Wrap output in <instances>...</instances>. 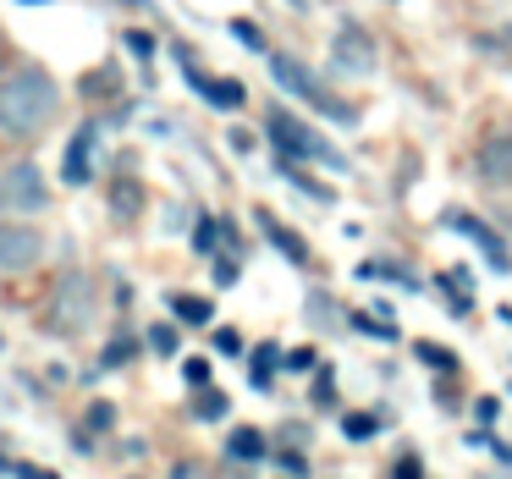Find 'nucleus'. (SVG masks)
<instances>
[{"label":"nucleus","instance_id":"f257e3e1","mask_svg":"<svg viewBox=\"0 0 512 479\" xmlns=\"http://www.w3.org/2000/svg\"><path fill=\"white\" fill-rule=\"evenodd\" d=\"M61 111V89L45 67H17L12 78L0 83V127L17 138L45 133V122H56Z\"/></svg>","mask_w":512,"mask_h":479},{"label":"nucleus","instance_id":"f03ea898","mask_svg":"<svg viewBox=\"0 0 512 479\" xmlns=\"http://www.w3.org/2000/svg\"><path fill=\"white\" fill-rule=\"evenodd\" d=\"M270 78H276L281 89L292 94V100L314 105V111H320V116H331V122H353V116H358L353 105H347V100H336V94L325 89V83L314 78V72L303 67L298 56H270Z\"/></svg>","mask_w":512,"mask_h":479},{"label":"nucleus","instance_id":"7ed1b4c3","mask_svg":"<svg viewBox=\"0 0 512 479\" xmlns=\"http://www.w3.org/2000/svg\"><path fill=\"white\" fill-rule=\"evenodd\" d=\"M89 314H94V281L83 276V270H67V276L56 281V298H50V309H45V325L56 336H78L83 325H89Z\"/></svg>","mask_w":512,"mask_h":479},{"label":"nucleus","instance_id":"20e7f679","mask_svg":"<svg viewBox=\"0 0 512 479\" xmlns=\"http://www.w3.org/2000/svg\"><path fill=\"white\" fill-rule=\"evenodd\" d=\"M265 127H270V138H276V149H281V155H298V160H320V166H336V171L347 166V160L336 155V149L325 144V138L314 133L309 122H298V116H287V111H281V105H276V111L265 116Z\"/></svg>","mask_w":512,"mask_h":479},{"label":"nucleus","instance_id":"39448f33","mask_svg":"<svg viewBox=\"0 0 512 479\" xmlns=\"http://www.w3.org/2000/svg\"><path fill=\"white\" fill-rule=\"evenodd\" d=\"M0 204H6V210H45L50 204V188H45V171L39 166H6L0 171Z\"/></svg>","mask_w":512,"mask_h":479},{"label":"nucleus","instance_id":"423d86ee","mask_svg":"<svg viewBox=\"0 0 512 479\" xmlns=\"http://www.w3.org/2000/svg\"><path fill=\"white\" fill-rule=\"evenodd\" d=\"M331 61L342 72H353V78H369V72H375V39H369L358 23H342L336 39H331Z\"/></svg>","mask_w":512,"mask_h":479},{"label":"nucleus","instance_id":"0eeeda50","mask_svg":"<svg viewBox=\"0 0 512 479\" xmlns=\"http://www.w3.org/2000/svg\"><path fill=\"white\" fill-rule=\"evenodd\" d=\"M45 259V237L34 226H0V270H34Z\"/></svg>","mask_w":512,"mask_h":479},{"label":"nucleus","instance_id":"6e6552de","mask_svg":"<svg viewBox=\"0 0 512 479\" xmlns=\"http://www.w3.org/2000/svg\"><path fill=\"white\" fill-rule=\"evenodd\" d=\"M446 226H452L457 237H468V243H474V248H479V254H485L496 270H512V254H507V243H501V237L490 232L485 221H479V215H463V210H457V215H446Z\"/></svg>","mask_w":512,"mask_h":479},{"label":"nucleus","instance_id":"1a4fd4ad","mask_svg":"<svg viewBox=\"0 0 512 479\" xmlns=\"http://www.w3.org/2000/svg\"><path fill=\"white\" fill-rule=\"evenodd\" d=\"M479 177L512 188V133H485L479 138Z\"/></svg>","mask_w":512,"mask_h":479},{"label":"nucleus","instance_id":"9d476101","mask_svg":"<svg viewBox=\"0 0 512 479\" xmlns=\"http://www.w3.org/2000/svg\"><path fill=\"white\" fill-rule=\"evenodd\" d=\"M94 144H100V127H78V133H72L67 160H61V182L83 188V182L94 177Z\"/></svg>","mask_w":512,"mask_h":479},{"label":"nucleus","instance_id":"9b49d317","mask_svg":"<svg viewBox=\"0 0 512 479\" xmlns=\"http://www.w3.org/2000/svg\"><path fill=\"white\" fill-rule=\"evenodd\" d=\"M259 232H265V237H270V243H276V248H281V254H287V259H292V265H309V243H303V237H298V232H287V226H281V221H276V215H265V210H259Z\"/></svg>","mask_w":512,"mask_h":479},{"label":"nucleus","instance_id":"f8f14e48","mask_svg":"<svg viewBox=\"0 0 512 479\" xmlns=\"http://www.w3.org/2000/svg\"><path fill=\"white\" fill-rule=\"evenodd\" d=\"M111 210H116V221H133V215L144 210V188H138V177H116L111 182Z\"/></svg>","mask_w":512,"mask_h":479},{"label":"nucleus","instance_id":"ddd939ff","mask_svg":"<svg viewBox=\"0 0 512 479\" xmlns=\"http://www.w3.org/2000/svg\"><path fill=\"white\" fill-rule=\"evenodd\" d=\"M171 314H177V325H210V298H193V292H182V298H171Z\"/></svg>","mask_w":512,"mask_h":479},{"label":"nucleus","instance_id":"4468645a","mask_svg":"<svg viewBox=\"0 0 512 479\" xmlns=\"http://www.w3.org/2000/svg\"><path fill=\"white\" fill-rule=\"evenodd\" d=\"M226 452H232L237 463H259V457H265V435H259V430H232Z\"/></svg>","mask_w":512,"mask_h":479},{"label":"nucleus","instance_id":"2eb2a0df","mask_svg":"<svg viewBox=\"0 0 512 479\" xmlns=\"http://www.w3.org/2000/svg\"><path fill=\"white\" fill-rule=\"evenodd\" d=\"M358 276L364 281H397V287H419V276H408V270L391 265V259H380V265H358Z\"/></svg>","mask_w":512,"mask_h":479},{"label":"nucleus","instance_id":"dca6fc26","mask_svg":"<svg viewBox=\"0 0 512 479\" xmlns=\"http://www.w3.org/2000/svg\"><path fill=\"white\" fill-rule=\"evenodd\" d=\"M226 408H232V402H226V391H199V402H193V413H199V419H226Z\"/></svg>","mask_w":512,"mask_h":479},{"label":"nucleus","instance_id":"f3484780","mask_svg":"<svg viewBox=\"0 0 512 479\" xmlns=\"http://www.w3.org/2000/svg\"><path fill=\"white\" fill-rule=\"evenodd\" d=\"M342 435H347V441H369V435H375V413H347Z\"/></svg>","mask_w":512,"mask_h":479},{"label":"nucleus","instance_id":"a211bd4d","mask_svg":"<svg viewBox=\"0 0 512 479\" xmlns=\"http://www.w3.org/2000/svg\"><path fill=\"white\" fill-rule=\"evenodd\" d=\"M276 358H281V347H259V353H254V369H248V375H254V386H270V369H276Z\"/></svg>","mask_w":512,"mask_h":479},{"label":"nucleus","instance_id":"6ab92c4d","mask_svg":"<svg viewBox=\"0 0 512 479\" xmlns=\"http://www.w3.org/2000/svg\"><path fill=\"white\" fill-rule=\"evenodd\" d=\"M133 353H138V342H127V336H116V342L105 347L100 369H122V364H127V358H133Z\"/></svg>","mask_w":512,"mask_h":479},{"label":"nucleus","instance_id":"aec40b11","mask_svg":"<svg viewBox=\"0 0 512 479\" xmlns=\"http://www.w3.org/2000/svg\"><path fill=\"white\" fill-rule=\"evenodd\" d=\"M232 39H243L248 50H265V34H259V23H248V17H237V23H232Z\"/></svg>","mask_w":512,"mask_h":479},{"label":"nucleus","instance_id":"412c9836","mask_svg":"<svg viewBox=\"0 0 512 479\" xmlns=\"http://www.w3.org/2000/svg\"><path fill=\"white\" fill-rule=\"evenodd\" d=\"M149 347H155V353H177V325H155V331H149Z\"/></svg>","mask_w":512,"mask_h":479},{"label":"nucleus","instance_id":"4be33fe9","mask_svg":"<svg viewBox=\"0 0 512 479\" xmlns=\"http://www.w3.org/2000/svg\"><path fill=\"white\" fill-rule=\"evenodd\" d=\"M215 237H221V221H210V215H204V221L193 226V248H204V254H210V248H215Z\"/></svg>","mask_w":512,"mask_h":479},{"label":"nucleus","instance_id":"5701e85b","mask_svg":"<svg viewBox=\"0 0 512 479\" xmlns=\"http://www.w3.org/2000/svg\"><path fill=\"white\" fill-rule=\"evenodd\" d=\"M419 358H424L430 369H452V353H446L441 342H419Z\"/></svg>","mask_w":512,"mask_h":479},{"label":"nucleus","instance_id":"b1692460","mask_svg":"<svg viewBox=\"0 0 512 479\" xmlns=\"http://www.w3.org/2000/svg\"><path fill=\"white\" fill-rule=\"evenodd\" d=\"M353 325H358V331H369V336H386V342L397 336V325H391V320H369V314H353Z\"/></svg>","mask_w":512,"mask_h":479},{"label":"nucleus","instance_id":"393cba45","mask_svg":"<svg viewBox=\"0 0 512 479\" xmlns=\"http://www.w3.org/2000/svg\"><path fill=\"white\" fill-rule=\"evenodd\" d=\"M479 45H485V50H501V56L512 61V23H507V28H496V34H485Z\"/></svg>","mask_w":512,"mask_h":479},{"label":"nucleus","instance_id":"a878e982","mask_svg":"<svg viewBox=\"0 0 512 479\" xmlns=\"http://www.w3.org/2000/svg\"><path fill=\"white\" fill-rule=\"evenodd\" d=\"M111 424H116V408H111V402H94V408H89V430H111Z\"/></svg>","mask_w":512,"mask_h":479},{"label":"nucleus","instance_id":"bb28decb","mask_svg":"<svg viewBox=\"0 0 512 479\" xmlns=\"http://www.w3.org/2000/svg\"><path fill=\"white\" fill-rule=\"evenodd\" d=\"M281 364L303 375V369H314V347H292V353H281Z\"/></svg>","mask_w":512,"mask_h":479},{"label":"nucleus","instance_id":"cd10ccee","mask_svg":"<svg viewBox=\"0 0 512 479\" xmlns=\"http://www.w3.org/2000/svg\"><path fill=\"white\" fill-rule=\"evenodd\" d=\"M182 375H188V386H210V364H204V358H188Z\"/></svg>","mask_w":512,"mask_h":479},{"label":"nucleus","instance_id":"c85d7f7f","mask_svg":"<svg viewBox=\"0 0 512 479\" xmlns=\"http://www.w3.org/2000/svg\"><path fill=\"white\" fill-rule=\"evenodd\" d=\"M122 45H127V50H133V56H138V61H149V56H155V39H149V34H127V39H122Z\"/></svg>","mask_w":512,"mask_h":479},{"label":"nucleus","instance_id":"c756f323","mask_svg":"<svg viewBox=\"0 0 512 479\" xmlns=\"http://www.w3.org/2000/svg\"><path fill=\"white\" fill-rule=\"evenodd\" d=\"M314 402H320V408H331V402H336V380L325 375V369H320V380H314Z\"/></svg>","mask_w":512,"mask_h":479},{"label":"nucleus","instance_id":"7c9ffc66","mask_svg":"<svg viewBox=\"0 0 512 479\" xmlns=\"http://www.w3.org/2000/svg\"><path fill=\"white\" fill-rule=\"evenodd\" d=\"M237 347H243V336H237L232 325H221V331H215V353H237Z\"/></svg>","mask_w":512,"mask_h":479},{"label":"nucleus","instance_id":"2f4dec72","mask_svg":"<svg viewBox=\"0 0 512 479\" xmlns=\"http://www.w3.org/2000/svg\"><path fill=\"white\" fill-rule=\"evenodd\" d=\"M232 281H237V265L232 259H215V287H232Z\"/></svg>","mask_w":512,"mask_h":479},{"label":"nucleus","instance_id":"473e14b6","mask_svg":"<svg viewBox=\"0 0 512 479\" xmlns=\"http://www.w3.org/2000/svg\"><path fill=\"white\" fill-rule=\"evenodd\" d=\"M12 474L17 479H56V474H45V468H34V463H12Z\"/></svg>","mask_w":512,"mask_h":479},{"label":"nucleus","instance_id":"72a5a7b5","mask_svg":"<svg viewBox=\"0 0 512 479\" xmlns=\"http://www.w3.org/2000/svg\"><path fill=\"white\" fill-rule=\"evenodd\" d=\"M281 468H287V474H303L309 463H303V452H281Z\"/></svg>","mask_w":512,"mask_h":479},{"label":"nucleus","instance_id":"f704fd0d","mask_svg":"<svg viewBox=\"0 0 512 479\" xmlns=\"http://www.w3.org/2000/svg\"><path fill=\"white\" fill-rule=\"evenodd\" d=\"M122 6H149V0H122Z\"/></svg>","mask_w":512,"mask_h":479},{"label":"nucleus","instance_id":"c9c22d12","mask_svg":"<svg viewBox=\"0 0 512 479\" xmlns=\"http://www.w3.org/2000/svg\"><path fill=\"white\" fill-rule=\"evenodd\" d=\"M23 6H45V0H23Z\"/></svg>","mask_w":512,"mask_h":479},{"label":"nucleus","instance_id":"e433bc0d","mask_svg":"<svg viewBox=\"0 0 512 479\" xmlns=\"http://www.w3.org/2000/svg\"><path fill=\"white\" fill-rule=\"evenodd\" d=\"M292 6H309V0H292Z\"/></svg>","mask_w":512,"mask_h":479},{"label":"nucleus","instance_id":"4c0bfd02","mask_svg":"<svg viewBox=\"0 0 512 479\" xmlns=\"http://www.w3.org/2000/svg\"><path fill=\"white\" fill-rule=\"evenodd\" d=\"M0 61H6V45H0Z\"/></svg>","mask_w":512,"mask_h":479}]
</instances>
